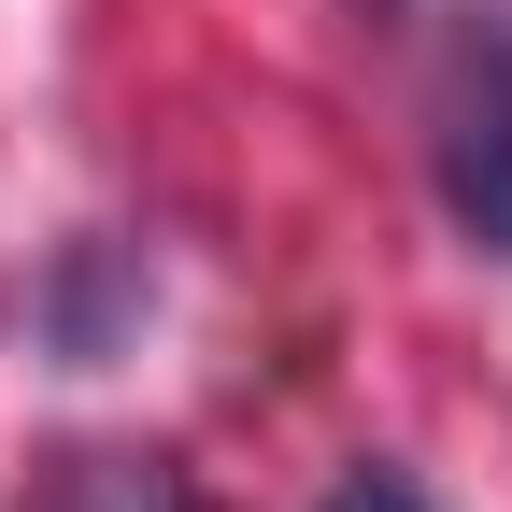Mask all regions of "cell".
Returning <instances> with one entry per match:
<instances>
[{
  "label": "cell",
  "mask_w": 512,
  "mask_h": 512,
  "mask_svg": "<svg viewBox=\"0 0 512 512\" xmlns=\"http://www.w3.org/2000/svg\"><path fill=\"white\" fill-rule=\"evenodd\" d=\"M427 185L456 242L512 271V0H470L427 57Z\"/></svg>",
  "instance_id": "cell-1"
},
{
  "label": "cell",
  "mask_w": 512,
  "mask_h": 512,
  "mask_svg": "<svg viewBox=\"0 0 512 512\" xmlns=\"http://www.w3.org/2000/svg\"><path fill=\"white\" fill-rule=\"evenodd\" d=\"M143 313H157L143 242H128V228H86V242H57V256H43V285H29V342H43V356H72V370H100V356L143 342Z\"/></svg>",
  "instance_id": "cell-2"
},
{
  "label": "cell",
  "mask_w": 512,
  "mask_h": 512,
  "mask_svg": "<svg viewBox=\"0 0 512 512\" xmlns=\"http://www.w3.org/2000/svg\"><path fill=\"white\" fill-rule=\"evenodd\" d=\"M43 512H200V484H185V456H157V441H72V456L43 470Z\"/></svg>",
  "instance_id": "cell-3"
},
{
  "label": "cell",
  "mask_w": 512,
  "mask_h": 512,
  "mask_svg": "<svg viewBox=\"0 0 512 512\" xmlns=\"http://www.w3.org/2000/svg\"><path fill=\"white\" fill-rule=\"evenodd\" d=\"M313 512H441V498H427L413 470H384V456H356V470H342L328 498H313Z\"/></svg>",
  "instance_id": "cell-4"
},
{
  "label": "cell",
  "mask_w": 512,
  "mask_h": 512,
  "mask_svg": "<svg viewBox=\"0 0 512 512\" xmlns=\"http://www.w3.org/2000/svg\"><path fill=\"white\" fill-rule=\"evenodd\" d=\"M370 15H399V0H370Z\"/></svg>",
  "instance_id": "cell-5"
}]
</instances>
